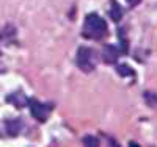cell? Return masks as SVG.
Segmentation results:
<instances>
[{
    "label": "cell",
    "instance_id": "cell-4",
    "mask_svg": "<svg viewBox=\"0 0 157 147\" xmlns=\"http://www.w3.org/2000/svg\"><path fill=\"white\" fill-rule=\"evenodd\" d=\"M118 55H120V50H118L113 44H107L105 47H104V50H102V58H104V61L109 63V64L116 63Z\"/></svg>",
    "mask_w": 157,
    "mask_h": 147
},
{
    "label": "cell",
    "instance_id": "cell-8",
    "mask_svg": "<svg viewBox=\"0 0 157 147\" xmlns=\"http://www.w3.org/2000/svg\"><path fill=\"white\" fill-rule=\"evenodd\" d=\"M116 71H118V74H120L121 77H134V69L130 68V66H127V64H118Z\"/></svg>",
    "mask_w": 157,
    "mask_h": 147
},
{
    "label": "cell",
    "instance_id": "cell-6",
    "mask_svg": "<svg viewBox=\"0 0 157 147\" xmlns=\"http://www.w3.org/2000/svg\"><path fill=\"white\" fill-rule=\"evenodd\" d=\"M6 102H8V103H13L16 108H22V106L27 105L29 99L24 96V92H13V94H10V96L6 97Z\"/></svg>",
    "mask_w": 157,
    "mask_h": 147
},
{
    "label": "cell",
    "instance_id": "cell-2",
    "mask_svg": "<svg viewBox=\"0 0 157 147\" xmlns=\"http://www.w3.org/2000/svg\"><path fill=\"white\" fill-rule=\"evenodd\" d=\"M77 64L83 72H91L96 68V61H94V53L88 47H80L77 50Z\"/></svg>",
    "mask_w": 157,
    "mask_h": 147
},
{
    "label": "cell",
    "instance_id": "cell-10",
    "mask_svg": "<svg viewBox=\"0 0 157 147\" xmlns=\"http://www.w3.org/2000/svg\"><path fill=\"white\" fill-rule=\"evenodd\" d=\"M140 2H141V0H127V3H129L130 6H137Z\"/></svg>",
    "mask_w": 157,
    "mask_h": 147
},
{
    "label": "cell",
    "instance_id": "cell-1",
    "mask_svg": "<svg viewBox=\"0 0 157 147\" xmlns=\"http://www.w3.org/2000/svg\"><path fill=\"white\" fill-rule=\"evenodd\" d=\"M109 27L107 22L104 20L96 13H90L85 17V25H83V36L90 39H101L107 35Z\"/></svg>",
    "mask_w": 157,
    "mask_h": 147
},
{
    "label": "cell",
    "instance_id": "cell-7",
    "mask_svg": "<svg viewBox=\"0 0 157 147\" xmlns=\"http://www.w3.org/2000/svg\"><path fill=\"white\" fill-rule=\"evenodd\" d=\"M110 5H112V8H110V17H112V20L120 22L121 17H123V8H121V5L118 3L116 0H112Z\"/></svg>",
    "mask_w": 157,
    "mask_h": 147
},
{
    "label": "cell",
    "instance_id": "cell-9",
    "mask_svg": "<svg viewBox=\"0 0 157 147\" xmlns=\"http://www.w3.org/2000/svg\"><path fill=\"white\" fill-rule=\"evenodd\" d=\"M83 144L85 145H98L99 144V139L94 138V136H85L83 138Z\"/></svg>",
    "mask_w": 157,
    "mask_h": 147
},
{
    "label": "cell",
    "instance_id": "cell-3",
    "mask_svg": "<svg viewBox=\"0 0 157 147\" xmlns=\"http://www.w3.org/2000/svg\"><path fill=\"white\" fill-rule=\"evenodd\" d=\"M27 105L30 106V113H32V116L36 119V121H39V122H46L47 121V117L50 114V108H49L47 105L38 102L36 99L29 100Z\"/></svg>",
    "mask_w": 157,
    "mask_h": 147
},
{
    "label": "cell",
    "instance_id": "cell-5",
    "mask_svg": "<svg viewBox=\"0 0 157 147\" xmlns=\"http://www.w3.org/2000/svg\"><path fill=\"white\" fill-rule=\"evenodd\" d=\"M22 127H24L22 119H10V121L5 122V128H6V133L10 136H16L22 130Z\"/></svg>",
    "mask_w": 157,
    "mask_h": 147
}]
</instances>
